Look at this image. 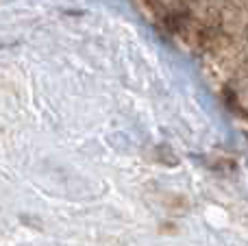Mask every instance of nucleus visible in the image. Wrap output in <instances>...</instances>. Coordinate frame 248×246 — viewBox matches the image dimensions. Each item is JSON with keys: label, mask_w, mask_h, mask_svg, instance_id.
I'll return each mask as SVG.
<instances>
[{"label": "nucleus", "mask_w": 248, "mask_h": 246, "mask_svg": "<svg viewBox=\"0 0 248 246\" xmlns=\"http://www.w3.org/2000/svg\"><path fill=\"white\" fill-rule=\"evenodd\" d=\"M233 100L237 103V107L242 111L248 113V77L242 78L240 83H235V87H233Z\"/></svg>", "instance_id": "nucleus-1"}]
</instances>
